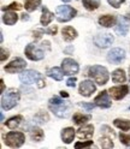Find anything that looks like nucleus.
<instances>
[{"mask_svg": "<svg viewBox=\"0 0 130 149\" xmlns=\"http://www.w3.org/2000/svg\"><path fill=\"white\" fill-rule=\"evenodd\" d=\"M88 76L99 86L106 84L110 77L107 69L104 66H100V65H93V66H90L88 70Z\"/></svg>", "mask_w": 130, "mask_h": 149, "instance_id": "f257e3e1", "label": "nucleus"}, {"mask_svg": "<svg viewBox=\"0 0 130 149\" xmlns=\"http://www.w3.org/2000/svg\"><path fill=\"white\" fill-rule=\"evenodd\" d=\"M18 100H20V93L17 90L11 89L8 91H4V94L1 95V108L6 111L13 108L17 105Z\"/></svg>", "mask_w": 130, "mask_h": 149, "instance_id": "f03ea898", "label": "nucleus"}, {"mask_svg": "<svg viewBox=\"0 0 130 149\" xmlns=\"http://www.w3.org/2000/svg\"><path fill=\"white\" fill-rule=\"evenodd\" d=\"M76 13L77 11L69 5L58 6L57 10H55V16H57V19L59 22H69L76 16Z\"/></svg>", "mask_w": 130, "mask_h": 149, "instance_id": "7ed1b4c3", "label": "nucleus"}, {"mask_svg": "<svg viewBox=\"0 0 130 149\" xmlns=\"http://www.w3.org/2000/svg\"><path fill=\"white\" fill-rule=\"evenodd\" d=\"M24 142H25V136L22 132L11 131V132L6 134V136H5V144L8 147L18 148V147L23 146Z\"/></svg>", "mask_w": 130, "mask_h": 149, "instance_id": "20e7f679", "label": "nucleus"}, {"mask_svg": "<svg viewBox=\"0 0 130 149\" xmlns=\"http://www.w3.org/2000/svg\"><path fill=\"white\" fill-rule=\"evenodd\" d=\"M25 55L28 59H30L33 61H38V60H41L45 58V52L43 49H41L40 47H38L34 43H30L28 45L25 47V51H24Z\"/></svg>", "mask_w": 130, "mask_h": 149, "instance_id": "39448f33", "label": "nucleus"}, {"mask_svg": "<svg viewBox=\"0 0 130 149\" xmlns=\"http://www.w3.org/2000/svg\"><path fill=\"white\" fill-rule=\"evenodd\" d=\"M27 68V63L22 58H16L11 63H8L5 66V71L8 73H18L24 71Z\"/></svg>", "mask_w": 130, "mask_h": 149, "instance_id": "423d86ee", "label": "nucleus"}, {"mask_svg": "<svg viewBox=\"0 0 130 149\" xmlns=\"http://www.w3.org/2000/svg\"><path fill=\"white\" fill-rule=\"evenodd\" d=\"M41 77V74L38 71L34 70H27V71H22L20 74V81L23 84H31V83H36Z\"/></svg>", "mask_w": 130, "mask_h": 149, "instance_id": "0eeeda50", "label": "nucleus"}, {"mask_svg": "<svg viewBox=\"0 0 130 149\" xmlns=\"http://www.w3.org/2000/svg\"><path fill=\"white\" fill-rule=\"evenodd\" d=\"M113 36L110 33H101L94 37V42L100 48H107L113 43Z\"/></svg>", "mask_w": 130, "mask_h": 149, "instance_id": "6e6552de", "label": "nucleus"}, {"mask_svg": "<svg viewBox=\"0 0 130 149\" xmlns=\"http://www.w3.org/2000/svg\"><path fill=\"white\" fill-rule=\"evenodd\" d=\"M62 69L64 71L65 74H69V76H72V74H76L80 70V66L78 64L71 59V58H65L63 61H62Z\"/></svg>", "mask_w": 130, "mask_h": 149, "instance_id": "1a4fd4ad", "label": "nucleus"}, {"mask_svg": "<svg viewBox=\"0 0 130 149\" xmlns=\"http://www.w3.org/2000/svg\"><path fill=\"white\" fill-rule=\"evenodd\" d=\"M125 59V51L122 48H113L107 54V60L111 64H120Z\"/></svg>", "mask_w": 130, "mask_h": 149, "instance_id": "9d476101", "label": "nucleus"}, {"mask_svg": "<svg viewBox=\"0 0 130 149\" xmlns=\"http://www.w3.org/2000/svg\"><path fill=\"white\" fill-rule=\"evenodd\" d=\"M110 96L113 100H122L123 97H125V95L129 93V87L128 86H118V87H113L110 88L108 90Z\"/></svg>", "mask_w": 130, "mask_h": 149, "instance_id": "9b49d317", "label": "nucleus"}, {"mask_svg": "<svg viewBox=\"0 0 130 149\" xmlns=\"http://www.w3.org/2000/svg\"><path fill=\"white\" fill-rule=\"evenodd\" d=\"M95 89H96V87H95L94 83H93V81L87 79V81H82V83L80 84V89L78 90H80L81 95L88 97V96H90L95 91Z\"/></svg>", "mask_w": 130, "mask_h": 149, "instance_id": "f8f14e48", "label": "nucleus"}, {"mask_svg": "<svg viewBox=\"0 0 130 149\" xmlns=\"http://www.w3.org/2000/svg\"><path fill=\"white\" fill-rule=\"evenodd\" d=\"M94 104L98 107H101V108H108V107H111V100L108 97V91H106V90L101 91L100 94L94 99Z\"/></svg>", "mask_w": 130, "mask_h": 149, "instance_id": "ddd939ff", "label": "nucleus"}, {"mask_svg": "<svg viewBox=\"0 0 130 149\" xmlns=\"http://www.w3.org/2000/svg\"><path fill=\"white\" fill-rule=\"evenodd\" d=\"M50 108L53 113L59 117V118H66L68 117V111H69V105L65 104V101L63 104L59 105H50Z\"/></svg>", "mask_w": 130, "mask_h": 149, "instance_id": "4468645a", "label": "nucleus"}, {"mask_svg": "<svg viewBox=\"0 0 130 149\" xmlns=\"http://www.w3.org/2000/svg\"><path fill=\"white\" fill-rule=\"evenodd\" d=\"M75 138V129L73 127H65L62 130V139L64 143L70 144Z\"/></svg>", "mask_w": 130, "mask_h": 149, "instance_id": "2eb2a0df", "label": "nucleus"}, {"mask_svg": "<svg viewBox=\"0 0 130 149\" xmlns=\"http://www.w3.org/2000/svg\"><path fill=\"white\" fill-rule=\"evenodd\" d=\"M62 34H63L64 40L68 41V42L75 40L76 37H77V35H78L77 31H76V29H73L72 26H65V28H63Z\"/></svg>", "mask_w": 130, "mask_h": 149, "instance_id": "dca6fc26", "label": "nucleus"}, {"mask_svg": "<svg viewBox=\"0 0 130 149\" xmlns=\"http://www.w3.org/2000/svg\"><path fill=\"white\" fill-rule=\"evenodd\" d=\"M129 31V24L125 21V18H119V21L116 25V33L120 36H125Z\"/></svg>", "mask_w": 130, "mask_h": 149, "instance_id": "f3484780", "label": "nucleus"}, {"mask_svg": "<svg viewBox=\"0 0 130 149\" xmlns=\"http://www.w3.org/2000/svg\"><path fill=\"white\" fill-rule=\"evenodd\" d=\"M116 23V17L113 15H104L99 18V24L105 28H111Z\"/></svg>", "mask_w": 130, "mask_h": 149, "instance_id": "a211bd4d", "label": "nucleus"}, {"mask_svg": "<svg viewBox=\"0 0 130 149\" xmlns=\"http://www.w3.org/2000/svg\"><path fill=\"white\" fill-rule=\"evenodd\" d=\"M18 21V15L15 11H6V13H4L3 16V22L6 25H13L16 24Z\"/></svg>", "mask_w": 130, "mask_h": 149, "instance_id": "6ab92c4d", "label": "nucleus"}, {"mask_svg": "<svg viewBox=\"0 0 130 149\" xmlns=\"http://www.w3.org/2000/svg\"><path fill=\"white\" fill-rule=\"evenodd\" d=\"M94 134V127L93 125H85L77 131V136L80 138H90Z\"/></svg>", "mask_w": 130, "mask_h": 149, "instance_id": "aec40b11", "label": "nucleus"}, {"mask_svg": "<svg viewBox=\"0 0 130 149\" xmlns=\"http://www.w3.org/2000/svg\"><path fill=\"white\" fill-rule=\"evenodd\" d=\"M64 74L65 73H64L63 69H60V68H52V69L47 70V76L55 81H62Z\"/></svg>", "mask_w": 130, "mask_h": 149, "instance_id": "412c9836", "label": "nucleus"}, {"mask_svg": "<svg viewBox=\"0 0 130 149\" xmlns=\"http://www.w3.org/2000/svg\"><path fill=\"white\" fill-rule=\"evenodd\" d=\"M53 13L48 10L47 7H42V15H41V18H40V22H41V24L42 25H48L51 22H52V19H53Z\"/></svg>", "mask_w": 130, "mask_h": 149, "instance_id": "4be33fe9", "label": "nucleus"}, {"mask_svg": "<svg viewBox=\"0 0 130 149\" xmlns=\"http://www.w3.org/2000/svg\"><path fill=\"white\" fill-rule=\"evenodd\" d=\"M43 131L38 127V126H34L30 129V138L33 139L34 142H41L42 139H43Z\"/></svg>", "mask_w": 130, "mask_h": 149, "instance_id": "5701e85b", "label": "nucleus"}, {"mask_svg": "<svg viewBox=\"0 0 130 149\" xmlns=\"http://www.w3.org/2000/svg\"><path fill=\"white\" fill-rule=\"evenodd\" d=\"M112 81L115 83H124L127 81V76L125 72L122 69H117L112 72Z\"/></svg>", "mask_w": 130, "mask_h": 149, "instance_id": "b1692460", "label": "nucleus"}, {"mask_svg": "<svg viewBox=\"0 0 130 149\" xmlns=\"http://www.w3.org/2000/svg\"><path fill=\"white\" fill-rule=\"evenodd\" d=\"M90 118H92V116H89V114L76 113V114H73L72 120L75 122V124H77V125H82V124H85L86 122H88V120H89Z\"/></svg>", "mask_w": 130, "mask_h": 149, "instance_id": "393cba45", "label": "nucleus"}, {"mask_svg": "<svg viewBox=\"0 0 130 149\" xmlns=\"http://www.w3.org/2000/svg\"><path fill=\"white\" fill-rule=\"evenodd\" d=\"M22 120H23V117L22 116H16V117H12L10 119H7L5 124H6V126L8 129H15V127H17L18 125L21 124Z\"/></svg>", "mask_w": 130, "mask_h": 149, "instance_id": "a878e982", "label": "nucleus"}, {"mask_svg": "<svg viewBox=\"0 0 130 149\" xmlns=\"http://www.w3.org/2000/svg\"><path fill=\"white\" fill-rule=\"evenodd\" d=\"M41 5V0H25V10L29 11V12H33L35 11L36 8H39V6Z\"/></svg>", "mask_w": 130, "mask_h": 149, "instance_id": "bb28decb", "label": "nucleus"}, {"mask_svg": "<svg viewBox=\"0 0 130 149\" xmlns=\"http://www.w3.org/2000/svg\"><path fill=\"white\" fill-rule=\"evenodd\" d=\"M113 124H115V126H117L118 129L123 130V131H128V130H130V120H125V119H115Z\"/></svg>", "mask_w": 130, "mask_h": 149, "instance_id": "cd10ccee", "label": "nucleus"}, {"mask_svg": "<svg viewBox=\"0 0 130 149\" xmlns=\"http://www.w3.org/2000/svg\"><path fill=\"white\" fill-rule=\"evenodd\" d=\"M82 3H83V6L89 11L96 10L100 6V0H82Z\"/></svg>", "mask_w": 130, "mask_h": 149, "instance_id": "c85d7f7f", "label": "nucleus"}, {"mask_svg": "<svg viewBox=\"0 0 130 149\" xmlns=\"http://www.w3.org/2000/svg\"><path fill=\"white\" fill-rule=\"evenodd\" d=\"M100 146L103 148H113V142L108 137H103L100 139Z\"/></svg>", "mask_w": 130, "mask_h": 149, "instance_id": "c756f323", "label": "nucleus"}, {"mask_svg": "<svg viewBox=\"0 0 130 149\" xmlns=\"http://www.w3.org/2000/svg\"><path fill=\"white\" fill-rule=\"evenodd\" d=\"M35 120H38V123H46L48 120V116L45 112H40L39 114L35 116Z\"/></svg>", "mask_w": 130, "mask_h": 149, "instance_id": "7c9ffc66", "label": "nucleus"}, {"mask_svg": "<svg viewBox=\"0 0 130 149\" xmlns=\"http://www.w3.org/2000/svg\"><path fill=\"white\" fill-rule=\"evenodd\" d=\"M22 6L18 4V3H12L11 5H8V6H5L3 7V11H13V10H21Z\"/></svg>", "mask_w": 130, "mask_h": 149, "instance_id": "2f4dec72", "label": "nucleus"}, {"mask_svg": "<svg viewBox=\"0 0 130 149\" xmlns=\"http://www.w3.org/2000/svg\"><path fill=\"white\" fill-rule=\"evenodd\" d=\"M119 138H120V142H122L124 146H130V135L128 134H120L119 135Z\"/></svg>", "mask_w": 130, "mask_h": 149, "instance_id": "473e14b6", "label": "nucleus"}, {"mask_svg": "<svg viewBox=\"0 0 130 149\" xmlns=\"http://www.w3.org/2000/svg\"><path fill=\"white\" fill-rule=\"evenodd\" d=\"M93 144V141H87V142H77L76 144H75V148H88V147H90Z\"/></svg>", "mask_w": 130, "mask_h": 149, "instance_id": "72a5a7b5", "label": "nucleus"}, {"mask_svg": "<svg viewBox=\"0 0 130 149\" xmlns=\"http://www.w3.org/2000/svg\"><path fill=\"white\" fill-rule=\"evenodd\" d=\"M107 1H108V4L111 6H113L115 8H118L120 5L124 3V0H107Z\"/></svg>", "mask_w": 130, "mask_h": 149, "instance_id": "f704fd0d", "label": "nucleus"}, {"mask_svg": "<svg viewBox=\"0 0 130 149\" xmlns=\"http://www.w3.org/2000/svg\"><path fill=\"white\" fill-rule=\"evenodd\" d=\"M42 33H46V34H50V35H55L58 31V28L57 26H52L50 29H41Z\"/></svg>", "mask_w": 130, "mask_h": 149, "instance_id": "c9c22d12", "label": "nucleus"}, {"mask_svg": "<svg viewBox=\"0 0 130 149\" xmlns=\"http://www.w3.org/2000/svg\"><path fill=\"white\" fill-rule=\"evenodd\" d=\"M101 131H103V134H106V135H108V136L115 137V132H113L108 126H103V127H101Z\"/></svg>", "mask_w": 130, "mask_h": 149, "instance_id": "e433bc0d", "label": "nucleus"}, {"mask_svg": "<svg viewBox=\"0 0 130 149\" xmlns=\"http://www.w3.org/2000/svg\"><path fill=\"white\" fill-rule=\"evenodd\" d=\"M64 100L59 99V97H52L50 100V105H59V104H63Z\"/></svg>", "mask_w": 130, "mask_h": 149, "instance_id": "4c0bfd02", "label": "nucleus"}, {"mask_svg": "<svg viewBox=\"0 0 130 149\" xmlns=\"http://www.w3.org/2000/svg\"><path fill=\"white\" fill-rule=\"evenodd\" d=\"M66 84H68V87L73 88V87L76 86V78H75V77H71V78H69V79H68V82H66Z\"/></svg>", "mask_w": 130, "mask_h": 149, "instance_id": "58836bf2", "label": "nucleus"}, {"mask_svg": "<svg viewBox=\"0 0 130 149\" xmlns=\"http://www.w3.org/2000/svg\"><path fill=\"white\" fill-rule=\"evenodd\" d=\"M7 58H8V52L1 48V57H0V60H1V61H5Z\"/></svg>", "mask_w": 130, "mask_h": 149, "instance_id": "ea45409f", "label": "nucleus"}, {"mask_svg": "<svg viewBox=\"0 0 130 149\" xmlns=\"http://www.w3.org/2000/svg\"><path fill=\"white\" fill-rule=\"evenodd\" d=\"M94 106H96V105H95V104H94V105H93V104H86V102H85V104H82V107L86 108V109H88V111L93 109V108H94Z\"/></svg>", "mask_w": 130, "mask_h": 149, "instance_id": "a19ab883", "label": "nucleus"}, {"mask_svg": "<svg viewBox=\"0 0 130 149\" xmlns=\"http://www.w3.org/2000/svg\"><path fill=\"white\" fill-rule=\"evenodd\" d=\"M4 89H5V86H4V81L1 79V81H0V93H4Z\"/></svg>", "mask_w": 130, "mask_h": 149, "instance_id": "79ce46f5", "label": "nucleus"}, {"mask_svg": "<svg viewBox=\"0 0 130 149\" xmlns=\"http://www.w3.org/2000/svg\"><path fill=\"white\" fill-rule=\"evenodd\" d=\"M22 19L23 21H29V16H28L27 13H23L22 15Z\"/></svg>", "mask_w": 130, "mask_h": 149, "instance_id": "37998d69", "label": "nucleus"}, {"mask_svg": "<svg viewBox=\"0 0 130 149\" xmlns=\"http://www.w3.org/2000/svg\"><path fill=\"white\" fill-rule=\"evenodd\" d=\"M60 95L63 96V97H69V94L66 91H60Z\"/></svg>", "mask_w": 130, "mask_h": 149, "instance_id": "c03bdc74", "label": "nucleus"}, {"mask_svg": "<svg viewBox=\"0 0 130 149\" xmlns=\"http://www.w3.org/2000/svg\"><path fill=\"white\" fill-rule=\"evenodd\" d=\"M72 49H73V47H68V48H66V49H65V52H66V53H68V54H69V53H70V52H71V51H72Z\"/></svg>", "mask_w": 130, "mask_h": 149, "instance_id": "a18cd8bd", "label": "nucleus"}, {"mask_svg": "<svg viewBox=\"0 0 130 149\" xmlns=\"http://www.w3.org/2000/svg\"><path fill=\"white\" fill-rule=\"evenodd\" d=\"M0 117H1V122H4V114H3V113H0Z\"/></svg>", "mask_w": 130, "mask_h": 149, "instance_id": "49530a36", "label": "nucleus"}, {"mask_svg": "<svg viewBox=\"0 0 130 149\" xmlns=\"http://www.w3.org/2000/svg\"><path fill=\"white\" fill-rule=\"evenodd\" d=\"M62 1H64V3H69L70 0H62Z\"/></svg>", "mask_w": 130, "mask_h": 149, "instance_id": "de8ad7c7", "label": "nucleus"}, {"mask_svg": "<svg viewBox=\"0 0 130 149\" xmlns=\"http://www.w3.org/2000/svg\"><path fill=\"white\" fill-rule=\"evenodd\" d=\"M128 18H129V19H130V13H128Z\"/></svg>", "mask_w": 130, "mask_h": 149, "instance_id": "09e8293b", "label": "nucleus"}, {"mask_svg": "<svg viewBox=\"0 0 130 149\" xmlns=\"http://www.w3.org/2000/svg\"><path fill=\"white\" fill-rule=\"evenodd\" d=\"M129 76H130V68H129Z\"/></svg>", "mask_w": 130, "mask_h": 149, "instance_id": "8fccbe9b", "label": "nucleus"}]
</instances>
